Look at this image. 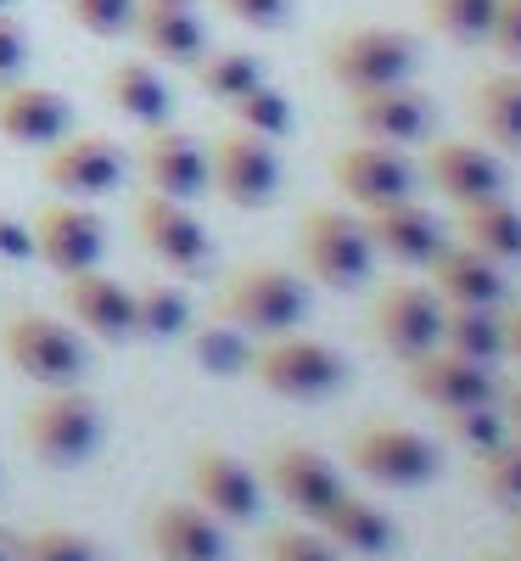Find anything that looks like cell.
<instances>
[{"label": "cell", "instance_id": "cell-37", "mask_svg": "<svg viewBox=\"0 0 521 561\" xmlns=\"http://www.w3.org/2000/svg\"><path fill=\"white\" fill-rule=\"evenodd\" d=\"M18 561H102V545L73 528H39L18 539Z\"/></svg>", "mask_w": 521, "mask_h": 561}, {"label": "cell", "instance_id": "cell-44", "mask_svg": "<svg viewBox=\"0 0 521 561\" xmlns=\"http://www.w3.org/2000/svg\"><path fill=\"white\" fill-rule=\"evenodd\" d=\"M499 314H505V359L521 365V304H510V309H499Z\"/></svg>", "mask_w": 521, "mask_h": 561}, {"label": "cell", "instance_id": "cell-38", "mask_svg": "<svg viewBox=\"0 0 521 561\" xmlns=\"http://www.w3.org/2000/svg\"><path fill=\"white\" fill-rule=\"evenodd\" d=\"M258 561H337V550L320 528H275L258 545Z\"/></svg>", "mask_w": 521, "mask_h": 561}, {"label": "cell", "instance_id": "cell-32", "mask_svg": "<svg viewBox=\"0 0 521 561\" xmlns=\"http://www.w3.org/2000/svg\"><path fill=\"white\" fill-rule=\"evenodd\" d=\"M192 73H197V90L208 102H235V96H247L253 84H264V62L253 57V51H202L197 62H192Z\"/></svg>", "mask_w": 521, "mask_h": 561}, {"label": "cell", "instance_id": "cell-36", "mask_svg": "<svg viewBox=\"0 0 521 561\" xmlns=\"http://www.w3.org/2000/svg\"><path fill=\"white\" fill-rule=\"evenodd\" d=\"M426 23L454 45H483L494 23V0H426Z\"/></svg>", "mask_w": 521, "mask_h": 561}, {"label": "cell", "instance_id": "cell-23", "mask_svg": "<svg viewBox=\"0 0 521 561\" xmlns=\"http://www.w3.org/2000/svg\"><path fill=\"white\" fill-rule=\"evenodd\" d=\"M364 237L375 253H387L393 264H426L438 248H443V225L432 208H420L415 197H398V203H382V208H364Z\"/></svg>", "mask_w": 521, "mask_h": 561}, {"label": "cell", "instance_id": "cell-28", "mask_svg": "<svg viewBox=\"0 0 521 561\" xmlns=\"http://www.w3.org/2000/svg\"><path fill=\"white\" fill-rule=\"evenodd\" d=\"M471 124L494 152H521V73H488L471 84Z\"/></svg>", "mask_w": 521, "mask_h": 561}, {"label": "cell", "instance_id": "cell-17", "mask_svg": "<svg viewBox=\"0 0 521 561\" xmlns=\"http://www.w3.org/2000/svg\"><path fill=\"white\" fill-rule=\"evenodd\" d=\"M192 494H197L202 511H213L224 528H242V523L258 517L264 478L230 449H197L192 455Z\"/></svg>", "mask_w": 521, "mask_h": 561}, {"label": "cell", "instance_id": "cell-27", "mask_svg": "<svg viewBox=\"0 0 521 561\" xmlns=\"http://www.w3.org/2000/svg\"><path fill=\"white\" fill-rule=\"evenodd\" d=\"M107 102L140 129H158L174 118V90L152 62H113L107 68Z\"/></svg>", "mask_w": 521, "mask_h": 561}, {"label": "cell", "instance_id": "cell-41", "mask_svg": "<svg viewBox=\"0 0 521 561\" xmlns=\"http://www.w3.org/2000/svg\"><path fill=\"white\" fill-rule=\"evenodd\" d=\"M488 45H494L505 62H521V0H494Z\"/></svg>", "mask_w": 521, "mask_h": 561}, {"label": "cell", "instance_id": "cell-21", "mask_svg": "<svg viewBox=\"0 0 521 561\" xmlns=\"http://www.w3.org/2000/svg\"><path fill=\"white\" fill-rule=\"evenodd\" d=\"M354 102V124L364 140H382V147H415L432 129V102L426 90H415L409 79L404 84H382V90H359Z\"/></svg>", "mask_w": 521, "mask_h": 561}, {"label": "cell", "instance_id": "cell-1", "mask_svg": "<svg viewBox=\"0 0 521 561\" xmlns=\"http://www.w3.org/2000/svg\"><path fill=\"white\" fill-rule=\"evenodd\" d=\"M219 320L242 337H287L309 320V287L287 264H242L219 293Z\"/></svg>", "mask_w": 521, "mask_h": 561}, {"label": "cell", "instance_id": "cell-9", "mask_svg": "<svg viewBox=\"0 0 521 561\" xmlns=\"http://www.w3.org/2000/svg\"><path fill=\"white\" fill-rule=\"evenodd\" d=\"M208 192H219V203L230 208H264L280 192V158L264 135L230 129L213 140L208 152Z\"/></svg>", "mask_w": 521, "mask_h": 561}, {"label": "cell", "instance_id": "cell-4", "mask_svg": "<svg viewBox=\"0 0 521 561\" xmlns=\"http://www.w3.org/2000/svg\"><path fill=\"white\" fill-rule=\"evenodd\" d=\"M247 370L253 382L275 399H292V404H314V399H331L343 382H348V365L343 354L320 343V337H303V332H287V337H264L258 354H247Z\"/></svg>", "mask_w": 521, "mask_h": 561}, {"label": "cell", "instance_id": "cell-2", "mask_svg": "<svg viewBox=\"0 0 521 561\" xmlns=\"http://www.w3.org/2000/svg\"><path fill=\"white\" fill-rule=\"evenodd\" d=\"M18 438L34 460L57 466V472H68V466H84L90 455L102 449V404L90 399L79 382L68 388H45L23 421H18Z\"/></svg>", "mask_w": 521, "mask_h": 561}, {"label": "cell", "instance_id": "cell-31", "mask_svg": "<svg viewBox=\"0 0 521 561\" xmlns=\"http://www.w3.org/2000/svg\"><path fill=\"white\" fill-rule=\"evenodd\" d=\"M192 332V293L174 280H147L135 287V337L147 343H174Z\"/></svg>", "mask_w": 521, "mask_h": 561}, {"label": "cell", "instance_id": "cell-12", "mask_svg": "<svg viewBox=\"0 0 521 561\" xmlns=\"http://www.w3.org/2000/svg\"><path fill=\"white\" fill-rule=\"evenodd\" d=\"M404 388L426 404V410H460V404H494L499 382L494 365H477L454 348H426L415 359H404Z\"/></svg>", "mask_w": 521, "mask_h": 561}, {"label": "cell", "instance_id": "cell-40", "mask_svg": "<svg viewBox=\"0 0 521 561\" xmlns=\"http://www.w3.org/2000/svg\"><path fill=\"white\" fill-rule=\"evenodd\" d=\"M213 7L247 28H280L292 18V0H213Z\"/></svg>", "mask_w": 521, "mask_h": 561}, {"label": "cell", "instance_id": "cell-30", "mask_svg": "<svg viewBox=\"0 0 521 561\" xmlns=\"http://www.w3.org/2000/svg\"><path fill=\"white\" fill-rule=\"evenodd\" d=\"M443 348L477 359V365H499L505 359V314L499 304H443Z\"/></svg>", "mask_w": 521, "mask_h": 561}, {"label": "cell", "instance_id": "cell-18", "mask_svg": "<svg viewBox=\"0 0 521 561\" xmlns=\"http://www.w3.org/2000/svg\"><path fill=\"white\" fill-rule=\"evenodd\" d=\"M140 180H147V192H158V197L197 203L208 192V147L197 135L158 124L140 140Z\"/></svg>", "mask_w": 521, "mask_h": 561}, {"label": "cell", "instance_id": "cell-19", "mask_svg": "<svg viewBox=\"0 0 521 561\" xmlns=\"http://www.w3.org/2000/svg\"><path fill=\"white\" fill-rule=\"evenodd\" d=\"M73 129V107L62 90L51 84H28V79H7L0 84V140L12 147H57Z\"/></svg>", "mask_w": 521, "mask_h": 561}, {"label": "cell", "instance_id": "cell-14", "mask_svg": "<svg viewBox=\"0 0 521 561\" xmlns=\"http://www.w3.org/2000/svg\"><path fill=\"white\" fill-rule=\"evenodd\" d=\"M331 185L364 214L398 197H415V169L398 147H382V140H364V147H343L331 158Z\"/></svg>", "mask_w": 521, "mask_h": 561}, {"label": "cell", "instance_id": "cell-42", "mask_svg": "<svg viewBox=\"0 0 521 561\" xmlns=\"http://www.w3.org/2000/svg\"><path fill=\"white\" fill-rule=\"evenodd\" d=\"M23 62H28V34H23V23L12 12H0V84L18 79Z\"/></svg>", "mask_w": 521, "mask_h": 561}, {"label": "cell", "instance_id": "cell-11", "mask_svg": "<svg viewBox=\"0 0 521 561\" xmlns=\"http://www.w3.org/2000/svg\"><path fill=\"white\" fill-rule=\"evenodd\" d=\"M45 185L73 203H96V197H113L124 185V152L118 140L107 135H62L57 147H45Z\"/></svg>", "mask_w": 521, "mask_h": 561}, {"label": "cell", "instance_id": "cell-34", "mask_svg": "<svg viewBox=\"0 0 521 561\" xmlns=\"http://www.w3.org/2000/svg\"><path fill=\"white\" fill-rule=\"evenodd\" d=\"M438 427H443V438H449L454 449H465V455H483V449H494L499 438H510L505 415H499V399H494V404H460V410H438Z\"/></svg>", "mask_w": 521, "mask_h": 561}, {"label": "cell", "instance_id": "cell-10", "mask_svg": "<svg viewBox=\"0 0 521 561\" xmlns=\"http://www.w3.org/2000/svg\"><path fill=\"white\" fill-rule=\"evenodd\" d=\"M135 237L174 275H208V264H213V237L202 230V219L192 214V203H174V197L147 192L135 203Z\"/></svg>", "mask_w": 521, "mask_h": 561}, {"label": "cell", "instance_id": "cell-22", "mask_svg": "<svg viewBox=\"0 0 521 561\" xmlns=\"http://www.w3.org/2000/svg\"><path fill=\"white\" fill-rule=\"evenodd\" d=\"M129 34L140 39V51L169 68H192L208 51V28L192 12V0H135Z\"/></svg>", "mask_w": 521, "mask_h": 561}, {"label": "cell", "instance_id": "cell-43", "mask_svg": "<svg viewBox=\"0 0 521 561\" xmlns=\"http://www.w3.org/2000/svg\"><path fill=\"white\" fill-rule=\"evenodd\" d=\"M0 259H7V264L34 259V230H28V219H18V214H7V208H0Z\"/></svg>", "mask_w": 521, "mask_h": 561}, {"label": "cell", "instance_id": "cell-35", "mask_svg": "<svg viewBox=\"0 0 521 561\" xmlns=\"http://www.w3.org/2000/svg\"><path fill=\"white\" fill-rule=\"evenodd\" d=\"M230 118H235V129H247V135H264V140H280L292 129V102L280 96V90L264 79V84H253L247 96H235L230 102Z\"/></svg>", "mask_w": 521, "mask_h": 561}, {"label": "cell", "instance_id": "cell-45", "mask_svg": "<svg viewBox=\"0 0 521 561\" xmlns=\"http://www.w3.org/2000/svg\"><path fill=\"white\" fill-rule=\"evenodd\" d=\"M499 415H505V427H510V438H521V382L499 388Z\"/></svg>", "mask_w": 521, "mask_h": 561}, {"label": "cell", "instance_id": "cell-39", "mask_svg": "<svg viewBox=\"0 0 521 561\" xmlns=\"http://www.w3.org/2000/svg\"><path fill=\"white\" fill-rule=\"evenodd\" d=\"M62 7L84 34H96V39L129 34V23H135V0H62Z\"/></svg>", "mask_w": 521, "mask_h": 561}, {"label": "cell", "instance_id": "cell-48", "mask_svg": "<svg viewBox=\"0 0 521 561\" xmlns=\"http://www.w3.org/2000/svg\"><path fill=\"white\" fill-rule=\"evenodd\" d=\"M510 550H521V517H516V534H510Z\"/></svg>", "mask_w": 521, "mask_h": 561}, {"label": "cell", "instance_id": "cell-33", "mask_svg": "<svg viewBox=\"0 0 521 561\" xmlns=\"http://www.w3.org/2000/svg\"><path fill=\"white\" fill-rule=\"evenodd\" d=\"M477 466H471V483H477L494 505L505 511H521V438H499L494 449L471 455Z\"/></svg>", "mask_w": 521, "mask_h": 561}, {"label": "cell", "instance_id": "cell-49", "mask_svg": "<svg viewBox=\"0 0 521 561\" xmlns=\"http://www.w3.org/2000/svg\"><path fill=\"white\" fill-rule=\"evenodd\" d=\"M7 7H12V0H0V12H7Z\"/></svg>", "mask_w": 521, "mask_h": 561}, {"label": "cell", "instance_id": "cell-3", "mask_svg": "<svg viewBox=\"0 0 521 561\" xmlns=\"http://www.w3.org/2000/svg\"><path fill=\"white\" fill-rule=\"evenodd\" d=\"M0 354H7V365L18 370V377H28L34 388H68V382L84 377V365H90L84 337L73 332L68 320L39 314V309L7 314V325H0Z\"/></svg>", "mask_w": 521, "mask_h": 561}, {"label": "cell", "instance_id": "cell-16", "mask_svg": "<svg viewBox=\"0 0 521 561\" xmlns=\"http://www.w3.org/2000/svg\"><path fill=\"white\" fill-rule=\"evenodd\" d=\"M62 309L79 332L96 337V343H129L135 337V287L113 280L102 264L62 275Z\"/></svg>", "mask_w": 521, "mask_h": 561}, {"label": "cell", "instance_id": "cell-5", "mask_svg": "<svg viewBox=\"0 0 521 561\" xmlns=\"http://www.w3.org/2000/svg\"><path fill=\"white\" fill-rule=\"evenodd\" d=\"M298 259L303 270L331 293H354L375 270V248L364 237V225L343 208H309L298 219Z\"/></svg>", "mask_w": 521, "mask_h": 561}, {"label": "cell", "instance_id": "cell-24", "mask_svg": "<svg viewBox=\"0 0 521 561\" xmlns=\"http://www.w3.org/2000/svg\"><path fill=\"white\" fill-rule=\"evenodd\" d=\"M426 180H432L454 208H465V203H483V197L505 192V163L488 147H477V140H438V147L426 152Z\"/></svg>", "mask_w": 521, "mask_h": 561}, {"label": "cell", "instance_id": "cell-29", "mask_svg": "<svg viewBox=\"0 0 521 561\" xmlns=\"http://www.w3.org/2000/svg\"><path fill=\"white\" fill-rule=\"evenodd\" d=\"M460 242L477 248L494 264H521V208L505 203V192L483 197V203H465L460 208Z\"/></svg>", "mask_w": 521, "mask_h": 561}, {"label": "cell", "instance_id": "cell-25", "mask_svg": "<svg viewBox=\"0 0 521 561\" xmlns=\"http://www.w3.org/2000/svg\"><path fill=\"white\" fill-rule=\"evenodd\" d=\"M420 270L432 275L426 287H432L443 304H505V264L483 259L465 242H443Z\"/></svg>", "mask_w": 521, "mask_h": 561}, {"label": "cell", "instance_id": "cell-46", "mask_svg": "<svg viewBox=\"0 0 521 561\" xmlns=\"http://www.w3.org/2000/svg\"><path fill=\"white\" fill-rule=\"evenodd\" d=\"M0 561H18V534L0 528Z\"/></svg>", "mask_w": 521, "mask_h": 561}, {"label": "cell", "instance_id": "cell-20", "mask_svg": "<svg viewBox=\"0 0 521 561\" xmlns=\"http://www.w3.org/2000/svg\"><path fill=\"white\" fill-rule=\"evenodd\" d=\"M147 539L158 550V561H224V523L213 511H202L197 500H158L147 511Z\"/></svg>", "mask_w": 521, "mask_h": 561}, {"label": "cell", "instance_id": "cell-15", "mask_svg": "<svg viewBox=\"0 0 521 561\" xmlns=\"http://www.w3.org/2000/svg\"><path fill=\"white\" fill-rule=\"evenodd\" d=\"M264 483L275 489V500L287 505V511H298L303 523H314L320 511L348 489L343 472H337V460H325V455L309 449V444H280V449H269V455H264Z\"/></svg>", "mask_w": 521, "mask_h": 561}, {"label": "cell", "instance_id": "cell-47", "mask_svg": "<svg viewBox=\"0 0 521 561\" xmlns=\"http://www.w3.org/2000/svg\"><path fill=\"white\" fill-rule=\"evenodd\" d=\"M483 561H521V550H494V556H483Z\"/></svg>", "mask_w": 521, "mask_h": 561}, {"label": "cell", "instance_id": "cell-6", "mask_svg": "<svg viewBox=\"0 0 521 561\" xmlns=\"http://www.w3.org/2000/svg\"><path fill=\"white\" fill-rule=\"evenodd\" d=\"M420 51L404 28H348L325 45V73L337 79L348 96L359 90H382V84H404L415 79Z\"/></svg>", "mask_w": 521, "mask_h": 561}, {"label": "cell", "instance_id": "cell-26", "mask_svg": "<svg viewBox=\"0 0 521 561\" xmlns=\"http://www.w3.org/2000/svg\"><path fill=\"white\" fill-rule=\"evenodd\" d=\"M314 528L331 539V550H348V556H387V550L398 545V523H393L375 500L348 494V489L320 511Z\"/></svg>", "mask_w": 521, "mask_h": 561}, {"label": "cell", "instance_id": "cell-7", "mask_svg": "<svg viewBox=\"0 0 521 561\" xmlns=\"http://www.w3.org/2000/svg\"><path fill=\"white\" fill-rule=\"evenodd\" d=\"M348 466L382 489H426L438 478V444L404 421H370L348 438Z\"/></svg>", "mask_w": 521, "mask_h": 561}, {"label": "cell", "instance_id": "cell-8", "mask_svg": "<svg viewBox=\"0 0 521 561\" xmlns=\"http://www.w3.org/2000/svg\"><path fill=\"white\" fill-rule=\"evenodd\" d=\"M443 337V298L432 287H420V280H393V287L375 293L370 304V343L393 354L398 365L438 348Z\"/></svg>", "mask_w": 521, "mask_h": 561}, {"label": "cell", "instance_id": "cell-13", "mask_svg": "<svg viewBox=\"0 0 521 561\" xmlns=\"http://www.w3.org/2000/svg\"><path fill=\"white\" fill-rule=\"evenodd\" d=\"M34 259L51 264L57 275H79V270H96L107 253V225L90 214L84 203L62 197V203H45L34 219Z\"/></svg>", "mask_w": 521, "mask_h": 561}]
</instances>
